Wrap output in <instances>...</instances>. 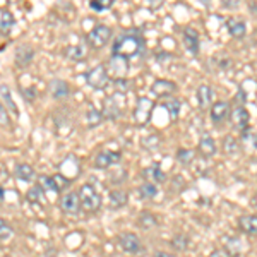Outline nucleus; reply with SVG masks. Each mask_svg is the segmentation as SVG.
Segmentation results:
<instances>
[{
	"label": "nucleus",
	"mask_w": 257,
	"mask_h": 257,
	"mask_svg": "<svg viewBox=\"0 0 257 257\" xmlns=\"http://www.w3.org/2000/svg\"><path fill=\"white\" fill-rule=\"evenodd\" d=\"M33 57H35V48L28 43H23L16 48L14 53V60L18 67H28V65L33 62Z\"/></svg>",
	"instance_id": "1a4fd4ad"
},
{
	"label": "nucleus",
	"mask_w": 257,
	"mask_h": 257,
	"mask_svg": "<svg viewBox=\"0 0 257 257\" xmlns=\"http://www.w3.org/2000/svg\"><path fill=\"white\" fill-rule=\"evenodd\" d=\"M175 91H177V84L173 81H168V79H156L151 84V93L158 98L172 96Z\"/></svg>",
	"instance_id": "9d476101"
},
{
	"label": "nucleus",
	"mask_w": 257,
	"mask_h": 257,
	"mask_svg": "<svg viewBox=\"0 0 257 257\" xmlns=\"http://www.w3.org/2000/svg\"><path fill=\"white\" fill-rule=\"evenodd\" d=\"M235 101L238 103L237 106H243L247 103V94H245V91L243 89H238V93H237V96H235Z\"/></svg>",
	"instance_id": "79ce46f5"
},
{
	"label": "nucleus",
	"mask_w": 257,
	"mask_h": 257,
	"mask_svg": "<svg viewBox=\"0 0 257 257\" xmlns=\"http://www.w3.org/2000/svg\"><path fill=\"white\" fill-rule=\"evenodd\" d=\"M79 197H81V206L86 213H96V211L101 208V196H99L98 190L91 184L81 185Z\"/></svg>",
	"instance_id": "f03ea898"
},
{
	"label": "nucleus",
	"mask_w": 257,
	"mask_h": 257,
	"mask_svg": "<svg viewBox=\"0 0 257 257\" xmlns=\"http://www.w3.org/2000/svg\"><path fill=\"white\" fill-rule=\"evenodd\" d=\"M118 243H120V247H122V250L127 252V254H141V252L144 250L143 242L139 240V237L136 233H131V231L120 233Z\"/></svg>",
	"instance_id": "39448f33"
},
{
	"label": "nucleus",
	"mask_w": 257,
	"mask_h": 257,
	"mask_svg": "<svg viewBox=\"0 0 257 257\" xmlns=\"http://www.w3.org/2000/svg\"><path fill=\"white\" fill-rule=\"evenodd\" d=\"M41 194H43V189L40 187V185H35V187H31L28 190V199H30L31 202H38L41 199Z\"/></svg>",
	"instance_id": "58836bf2"
},
{
	"label": "nucleus",
	"mask_w": 257,
	"mask_h": 257,
	"mask_svg": "<svg viewBox=\"0 0 257 257\" xmlns=\"http://www.w3.org/2000/svg\"><path fill=\"white\" fill-rule=\"evenodd\" d=\"M143 47H144V43L138 35H122L113 43L111 52H113L115 57H122V59L128 60L143 52Z\"/></svg>",
	"instance_id": "f257e3e1"
},
{
	"label": "nucleus",
	"mask_w": 257,
	"mask_h": 257,
	"mask_svg": "<svg viewBox=\"0 0 257 257\" xmlns=\"http://www.w3.org/2000/svg\"><path fill=\"white\" fill-rule=\"evenodd\" d=\"M60 209L65 214H77L82 209L79 192H67L60 199Z\"/></svg>",
	"instance_id": "423d86ee"
},
{
	"label": "nucleus",
	"mask_w": 257,
	"mask_h": 257,
	"mask_svg": "<svg viewBox=\"0 0 257 257\" xmlns=\"http://www.w3.org/2000/svg\"><path fill=\"white\" fill-rule=\"evenodd\" d=\"M89 7L94 12H103V11H108L113 7V0H91Z\"/></svg>",
	"instance_id": "72a5a7b5"
},
{
	"label": "nucleus",
	"mask_w": 257,
	"mask_h": 257,
	"mask_svg": "<svg viewBox=\"0 0 257 257\" xmlns=\"http://www.w3.org/2000/svg\"><path fill=\"white\" fill-rule=\"evenodd\" d=\"M172 247L177 248V250H187L189 247V237L184 233H178L172 238Z\"/></svg>",
	"instance_id": "f704fd0d"
},
{
	"label": "nucleus",
	"mask_w": 257,
	"mask_h": 257,
	"mask_svg": "<svg viewBox=\"0 0 257 257\" xmlns=\"http://www.w3.org/2000/svg\"><path fill=\"white\" fill-rule=\"evenodd\" d=\"M240 143L248 149H257V132L247 128L245 132L240 134Z\"/></svg>",
	"instance_id": "c85d7f7f"
},
{
	"label": "nucleus",
	"mask_w": 257,
	"mask_h": 257,
	"mask_svg": "<svg viewBox=\"0 0 257 257\" xmlns=\"http://www.w3.org/2000/svg\"><path fill=\"white\" fill-rule=\"evenodd\" d=\"M250 206L254 208V211H257V192L252 196V199H250Z\"/></svg>",
	"instance_id": "de8ad7c7"
},
{
	"label": "nucleus",
	"mask_w": 257,
	"mask_h": 257,
	"mask_svg": "<svg viewBox=\"0 0 257 257\" xmlns=\"http://www.w3.org/2000/svg\"><path fill=\"white\" fill-rule=\"evenodd\" d=\"M155 257H175L173 254H168V252H156Z\"/></svg>",
	"instance_id": "09e8293b"
},
{
	"label": "nucleus",
	"mask_w": 257,
	"mask_h": 257,
	"mask_svg": "<svg viewBox=\"0 0 257 257\" xmlns=\"http://www.w3.org/2000/svg\"><path fill=\"white\" fill-rule=\"evenodd\" d=\"M230 115H231V106L228 101L213 103V106H211V110H209V117L214 123H221L223 120L230 118Z\"/></svg>",
	"instance_id": "9b49d317"
},
{
	"label": "nucleus",
	"mask_w": 257,
	"mask_h": 257,
	"mask_svg": "<svg viewBox=\"0 0 257 257\" xmlns=\"http://www.w3.org/2000/svg\"><path fill=\"white\" fill-rule=\"evenodd\" d=\"M86 81L93 89H105L110 82V76H108V70L103 64L94 65L93 69L86 74Z\"/></svg>",
	"instance_id": "20e7f679"
},
{
	"label": "nucleus",
	"mask_w": 257,
	"mask_h": 257,
	"mask_svg": "<svg viewBox=\"0 0 257 257\" xmlns=\"http://www.w3.org/2000/svg\"><path fill=\"white\" fill-rule=\"evenodd\" d=\"M138 225L139 228H143V230H149V228H155L158 225V218L153 213H149V211H143L138 216Z\"/></svg>",
	"instance_id": "a878e982"
},
{
	"label": "nucleus",
	"mask_w": 257,
	"mask_h": 257,
	"mask_svg": "<svg viewBox=\"0 0 257 257\" xmlns=\"http://www.w3.org/2000/svg\"><path fill=\"white\" fill-rule=\"evenodd\" d=\"M0 231H2V242H7V240H9L12 235H14V231H12V228L7 225V221L6 219H0Z\"/></svg>",
	"instance_id": "4c0bfd02"
},
{
	"label": "nucleus",
	"mask_w": 257,
	"mask_h": 257,
	"mask_svg": "<svg viewBox=\"0 0 257 257\" xmlns=\"http://www.w3.org/2000/svg\"><path fill=\"white\" fill-rule=\"evenodd\" d=\"M65 57L69 60H84L88 57V43H76L65 48Z\"/></svg>",
	"instance_id": "f3484780"
},
{
	"label": "nucleus",
	"mask_w": 257,
	"mask_h": 257,
	"mask_svg": "<svg viewBox=\"0 0 257 257\" xmlns=\"http://www.w3.org/2000/svg\"><path fill=\"white\" fill-rule=\"evenodd\" d=\"M165 110L168 111L170 118L172 120H177L178 115H180V108H182V103L178 98H170L168 101H165Z\"/></svg>",
	"instance_id": "bb28decb"
},
{
	"label": "nucleus",
	"mask_w": 257,
	"mask_h": 257,
	"mask_svg": "<svg viewBox=\"0 0 257 257\" xmlns=\"http://www.w3.org/2000/svg\"><path fill=\"white\" fill-rule=\"evenodd\" d=\"M194 158H196V153L190 151V149H184V148H180V149H178V151H177V160L180 161L182 165H185V167H189V165L194 161Z\"/></svg>",
	"instance_id": "473e14b6"
},
{
	"label": "nucleus",
	"mask_w": 257,
	"mask_h": 257,
	"mask_svg": "<svg viewBox=\"0 0 257 257\" xmlns=\"http://www.w3.org/2000/svg\"><path fill=\"white\" fill-rule=\"evenodd\" d=\"M108 202H110V208L111 209H120L127 204V194L120 189H113L108 194Z\"/></svg>",
	"instance_id": "5701e85b"
},
{
	"label": "nucleus",
	"mask_w": 257,
	"mask_h": 257,
	"mask_svg": "<svg viewBox=\"0 0 257 257\" xmlns=\"http://www.w3.org/2000/svg\"><path fill=\"white\" fill-rule=\"evenodd\" d=\"M16 177H18V180H23V182H26V184H31V182H35V178H36V172L31 165L19 163L18 167H16Z\"/></svg>",
	"instance_id": "4be33fe9"
},
{
	"label": "nucleus",
	"mask_w": 257,
	"mask_h": 257,
	"mask_svg": "<svg viewBox=\"0 0 257 257\" xmlns=\"http://www.w3.org/2000/svg\"><path fill=\"white\" fill-rule=\"evenodd\" d=\"M111 35H113V31H111L108 26H105V24H96V26L88 33V36H86V43H88V47L91 48L99 50L111 40Z\"/></svg>",
	"instance_id": "7ed1b4c3"
},
{
	"label": "nucleus",
	"mask_w": 257,
	"mask_h": 257,
	"mask_svg": "<svg viewBox=\"0 0 257 257\" xmlns=\"http://www.w3.org/2000/svg\"><path fill=\"white\" fill-rule=\"evenodd\" d=\"M14 24H16V19H14V16H12V12L6 9L0 12V31H2L4 36L9 35L12 31V28H14Z\"/></svg>",
	"instance_id": "393cba45"
},
{
	"label": "nucleus",
	"mask_w": 257,
	"mask_h": 257,
	"mask_svg": "<svg viewBox=\"0 0 257 257\" xmlns=\"http://www.w3.org/2000/svg\"><path fill=\"white\" fill-rule=\"evenodd\" d=\"M197 151L204 158H211V156L216 155V143H214V139L209 134H204L197 143Z\"/></svg>",
	"instance_id": "dca6fc26"
},
{
	"label": "nucleus",
	"mask_w": 257,
	"mask_h": 257,
	"mask_svg": "<svg viewBox=\"0 0 257 257\" xmlns=\"http://www.w3.org/2000/svg\"><path fill=\"white\" fill-rule=\"evenodd\" d=\"M240 247H242L240 238H230L226 242V252L230 255H238L240 254Z\"/></svg>",
	"instance_id": "e433bc0d"
},
{
	"label": "nucleus",
	"mask_w": 257,
	"mask_h": 257,
	"mask_svg": "<svg viewBox=\"0 0 257 257\" xmlns=\"http://www.w3.org/2000/svg\"><path fill=\"white\" fill-rule=\"evenodd\" d=\"M184 47L192 55L199 53V33L190 26L184 30Z\"/></svg>",
	"instance_id": "2eb2a0df"
},
{
	"label": "nucleus",
	"mask_w": 257,
	"mask_h": 257,
	"mask_svg": "<svg viewBox=\"0 0 257 257\" xmlns=\"http://www.w3.org/2000/svg\"><path fill=\"white\" fill-rule=\"evenodd\" d=\"M53 180L57 182V187H59V190L69 187L70 184H72V180H69L65 175H62V173H57V175H53Z\"/></svg>",
	"instance_id": "ea45409f"
},
{
	"label": "nucleus",
	"mask_w": 257,
	"mask_h": 257,
	"mask_svg": "<svg viewBox=\"0 0 257 257\" xmlns=\"http://www.w3.org/2000/svg\"><path fill=\"white\" fill-rule=\"evenodd\" d=\"M223 149H225L226 155H237L238 149H240L238 139H235L233 136H226V138H223Z\"/></svg>",
	"instance_id": "c756f323"
},
{
	"label": "nucleus",
	"mask_w": 257,
	"mask_h": 257,
	"mask_svg": "<svg viewBox=\"0 0 257 257\" xmlns=\"http://www.w3.org/2000/svg\"><path fill=\"white\" fill-rule=\"evenodd\" d=\"M223 6L230 7V9H235V7H238V2H237V0H230V2H225Z\"/></svg>",
	"instance_id": "49530a36"
},
{
	"label": "nucleus",
	"mask_w": 257,
	"mask_h": 257,
	"mask_svg": "<svg viewBox=\"0 0 257 257\" xmlns=\"http://www.w3.org/2000/svg\"><path fill=\"white\" fill-rule=\"evenodd\" d=\"M127 84H128V82L123 79V77H118V79L115 81V88H118L120 91H122V93H125V91L131 88V86H127Z\"/></svg>",
	"instance_id": "37998d69"
},
{
	"label": "nucleus",
	"mask_w": 257,
	"mask_h": 257,
	"mask_svg": "<svg viewBox=\"0 0 257 257\" xmlns=\"http://www.w3.org/2000/svg\"><path fill=\"white\" fill-rule=\"evenodd\" d=\"M196 96H197V105H199V108L201 110H211V103H213V98H214V93H213V89H211V86L209 84H201L197 88V93H196Z\"/></svg>",
	"instance_id": "ddd939ff"
},
{
	"label": "nucleus",
	"mask_w": 257,
	"mask_h": 257,
	"mask_svg": "<svg viewBox=\"0 0 257 257\" xmlns=\"http://www.w3.org/2000/svg\"><path fill=\"white\" fill-rule=\"evenodd\" d=\"M238 228L247 235H257V214H243V216H240Z\"/></svg>",
	"instance_id": "a211bd4d"
},
{
	"label": "nucleus",
	"mask_w": 257,
	"mask_h": 257,
	"mask_svg": "<svg viewBox=\"0 0 257 257\" xmlns=\"http://www.w3.org/2000/svg\"><path fill=\"white\" fill-rule=\"evenodd\" d=\"M153 106L155 105H153V101L149 98H139L138 99V105H136V110H134V118L139 125H144V123L149 122Z\"/></svg>",
	"instance_id": "0eeeda50"
},
{
	"label": "nucleus",
	"mask_w": 257,
	"mask_h": 257,
	"mask_svg": "<svg viewBox=\"0 0 257 257\" xmlns=\"http://www.w3.org/2000/svg\"><path fill=\"white\" fill-rule=\"evenodd\" d=\"M248 111L245 110V106H237V108L231 110V115H230V120L233 123V127L242 132H245L248 128Z\"/></svg>",
	"instance_id": "f8f14e48"
},
{
	"label": "nucleus",
	"mask_w": 257,
	"mask_h": 257,
	"mask_svg": "<svg viewBox=\"0 0 257 257\" xmlns=\"http://www.w3.org/2000/svg\"><path fill=\"white\" fill-rule=\"evenodd\" d=\"M0 122H2V127H9L11 125L9 115H7V108L4 105L0 106Z\"/></svg>",
	"instance_id": "a19ab883"
},
{
	"label": "nucleus",
	"mask_w": 257,
	"mask_h": 257,
	"mask_svg": "<svg viewBox=\"0 0 257 257\" xmlns=\"http://www.w3.org/2000/svg\"><path fill=\"white\" fill-rule=\"evenodd\" d=\"M156 194H158V189L151 182H144V184L139 185V196L143 199H155Z\"/></svg>",
	"instance_id": "7c9ffc66"
},
{
	"label": "nucleus",
	"mask_w": 257,
	"mask_h": 257,
	"mask_svg": "<svg viewBox=\"0 0 257 257\" xmlns=\"http://www.w3.org/2000/svg\"><path fill=\"white\" fill-rule=\"evenodd\" d=\"M143 175L148 178V182H151V184H163L165 180H167V175H165V172L160 168V165H151V167H148L146 170L143 172Z\"/></svg>",
	"instance_id": "aec40b11"
},
{
	"label": "nucleus",
	"mask_w": 257,
	"mask_h": 257,
	"mask_svg": "<svg viewBox=\"0 0 257 257\" xmlns=\"http://www.w3.org/2000/svg\"><path fill=\"white\" fill-rule=\"evenodd\" d=\"M226 28H228V33H230L233 38H243V36L247 35V26H245V23L243 21H240V19H228L226 21Z\"/></svg>",
	"instance_id": "6ab92c4d"
},
{
	"label": "nucleus",
	"mask_w": 257,
	"mask_h": 257,
	"mask_svg": "<svg viewBox=\"0 0 257 257\" xmlns=\"http://www.w3.org/2000/svg\"><path fill=\"white\" fill-rule=\"evenodd\" d=\"M120 158H122V155H120L118 151H108V149H105V151H99L96 155V158H94V167L98 170H108L110 167H113L115 163H118Z\"/></svg>",
	"instance_id": "6e6552de"
},
{
	"label": "nucleus",
	"mask_w": 257,
	"mask_h": 257,
	"mask_svg": "<svg viewBox=\"0 0 257 257\" xmlns=\"http://www.w3.org/2000/svg\"><path fill=\"white\" fill-rule=\"evenodd\" d=\"M48 91H50V94H52V98H55V99H64L70 94V88H69L67 82L62 81V79H57V77L50 81Z\"/></svg>",
	"instance_id": "4468645a"
},
{
	"label": "nucleus",
	"mask_w": 257,
	"mask_h": 257,
	"mask_svg": "<svg viewBox=\"0 0 257 257\" xmlns=\"http://www.w3.org/2000/svg\"><path fill=\"white\" fill-rule=\"evenodd\" d=\"M0 94H2V105L6 106L7 105V108H9L12 113H16L18 115V106H16V103H14V99H12L11 96V91L9 88H7V84H0Z\"/></svg>",
	"instance_id": "cd10ccee"
},
{
	"label": "nucleus",
	"mask_w": 257,
	"mask_h": 257,
	"mask_svg": "<svg viewBox=\"0 0 257 257\" xmlns=\"http://www.w3.org/2000/svg\"><path fill=\"white\" fill-rule=\"evenodd\" d=\"M160 144H161V138L160 136H155V134H151V136H148L146 139H143V146L149 149V151L160 148Z\"/></svg>",
	"instance_id": "c9c22d12"
},
{
	"label": "nucleus",
	"mask_w": 257,
	"mask_h": 257,
	"mask_svg": "<svg viewBox=\"0 0 257 257\" xmlns=\"http://www.w3.org/2000/svg\"><path fill=\"white\" fill-rule=\"evenodd\" d=\"M103 117L108 118V120H115L120 117V106L117 103V99L108 96L105 99V103H103Z\"/></svg>",
	"instance_id": "412c9836"
},
{
	"label": "nucleus",
	"mask_w": 257,
	"mask_h": 257,
	"mask_svg": "<svg viewBox=\"0 0 257 257\" xmlns=\"http://www.w3.org/2000/svg\"><path fill=\"white\" fill-rule=\"evenodd\" d=\"M40 187L43 190H47V192H52V194H57L60 192L59 187H57V182L53 180V177H47V175H41L40 177Z\"/></svg>",
	"instance_id": "2f4dec72"
},
{
	"label": "nucleus",
	"mask_w": 257,
	"mask_h": 257,
	"mask_svg": "<svg viewBox=\"0 0 257 257\" xmlns=\"http://www.w3.org/2000/svg\"><path fill=\"white\" fill-rule=\"evenodd\" d=\"M209 257H231V255L228 254L226 250H223V248H218V250H213V252H211Z\"/></svg>",
	"instance_id": "a18cd8bd"
},
{
	"label": "nucleus",
	"mask_w": 257,
	"mask_h": 257,
	"mask_svg": "<svg viewBox=\"0 0 257 257\" xmlns=\"http://www.w3.org/2000/svg\"><path fill=\"white\" fill-rule=\"evenodd\" d=\"M23 94L24 98H26V101H33V99H36V91L35 88H30V89H23Z\"/></svg>",
	"instance_id": "c03bdc74"
},
{
	"label": "nucleus",
	"mask_w": 257,
	"mask_h": 257,
	"mask_svg": "<svg viewBox=\"0 0 257 257\" xmlns=\"http://www.w3.org/2000/svg\"><path fill=\"white\" fill-rule=\"evenodd\" d=\"M103 113L99 110L94 108L93 105L88 106V110H86V125H88L89 128H96L99 123L103 122Z\"/></svg>",
	"instance_id": "b1692460"
}]
</instances>
